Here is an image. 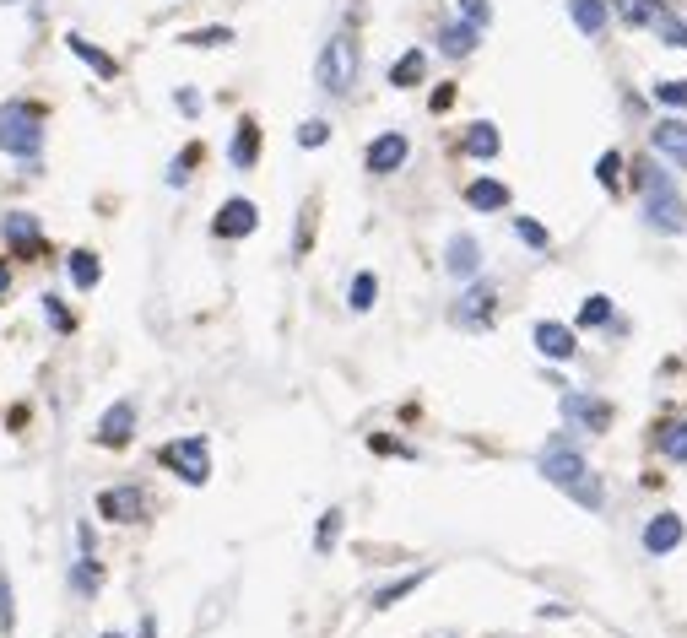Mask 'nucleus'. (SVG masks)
<instances>
[{
	"instance_id": "obj_23",
	"label": "nucleus",
	"mask_w": 687,
	"mask_h": 638,
	"mask_svg": "<svg viewBox=\"0 0 687 638\" xmlns=\"http://www.w3.org/2000/svg\"><path fill=\"white\" fill-rule=\"evenodd\" d=\"M428 574H433V568H417V574H395V579H385L374 595H368V606H374V611H390V606H401L406 595H417L422 584H428Z\"/></svg>"
},
{
	"instance_id": "obj_37",
	"label": "nucleus",
	"mask_w": 687,
	"mask_h": 638,
	"mask_svg": "<svg viewBox=\"0 0 687 638\" xmlns=\"http://www.w3.org/2000/svg\"><path fill=\"white\" fill-rule=\"evenodd\" d=\"M650 33H655V38H660V44H666V49H687V22L677 17V11H666V17H660Z\"/></svg>"
},
{
	"instance_id": "obj_18",
	"label": "nucleus",
	"mask_w": 687,
	"mask_h": 638,
	"mask_svg": "<svg viewBox=\"0 0 687 638\" xmlns=\"http://www.w3.org/2000/svg\"><path fill=\"white\" fill-rule=\"evenodd\" d=\"M477 44H482V28H471V22H460V17L439 22V55L444 60H471Z\"/></svg>"
},
{
	"instance_id": "obj_7",
	"label": "nucleus",
	"mask_w": 687,
	"mask_h": 638,
	"mask_svg": "<svg viewBox=\"0 0 687 638\" xmlns=\"http://www.w3.org/2000/svg\"><path fill=\"white\" fill-rule=\"evenodd\" d=\"M563 422H568V433L601 438V433H612L617 406L606 401V395H596V390H563Z\"/></svg>"
},
{
	"instance_id": "obj_47",
	"label": "nucleus",
	"mask_w": 687,
	"mask_h": 638,
	"mask_svg": "<svg viewBox=\"0 0 687 638\" xmlns=\"http://www.w3.org/2000/svg\"><path fill=\"white\" fill-rule=\"evenodd\" d=\"M103 638H125V633H103Z\"/></svg>"
},
{
	"instance_id": "obj_22",
	"label": "nucleus",
	"mask_w": 687,
	"mask_h": 638,
	"mask_svg": "<svg viewBox=\"0 0 687 638\" xmlns=\"http://www.w3.org/2000/svg\"><path fill=\"white\" fill-rule=\"evenodd\" d=\"M422 82H428V49H401L395 55V65H390V87L395 92H417Z\"/></svg>"
},
{
	"instance_id": "obj_34",
	"label": "nucleus",
	"mask_w": 687,
	"mask_h": 638,
	"mask_svg": "<svg viewBox=\"0 0 687 638\" xmlns=\"http://www.w3.org/2000/svg\"><path fill=\"white\" fill-rule=\"evenodd\" d=\"M179 44H184V49H222V44H233V28H228V22H211V28H190V33H179Z\"/></svg>"
},
{
	"instance_id": "obj_3",
	"label": "nucleus",
	"mask_w": 687,
	"mask_h": 638,
	"mask_svg": "<svg viewBox=\"0 0 687 638\" xmlns=\"http://www.w3.org/2000/svg\"><path fill=\"white\" fill-rule=\"evenodd\" d=\"M358 71H363L358 38H352L347 28L330 33L325 49H320V60H314V87H320L325 98H352V92H358Z\"/></svg>"
},
{
	"instance_id": "obj_27",
	"label": "nucleus",
	"mask_w": 687,
	"mask_h": 638,
	"mask_svg": "<svg viewBox=\"0 0 687 638\" xmlns=\"http://www.w3.org/2000/svg\"><path fill=\"white\" fill-rule=\"evenodd\" d=\"M655 449H660V460H666V465H687V417H671V422H660V433H655Z\"/></svg>"
},
{
	"instance_id": "obj_1",
	"label": "nucleus",
	"mask_w": 687,
	"mask_h": 638,
	"mask_svg": "<svg viewBox=\"0 0 687 638\" xmlns=\"http://www.w3.org/2000/svg\"><path fill=\"white\" fill-rule=\"evenodd\" d=\"M536 471L547 476V482L558 487L563 498H574L579 509H590V514H606V482H601L596 471H590L585 449H579L568 433L547 438V449H541V455H536Z\"/></svg>"
},
{
	"instance_id": "obj_8",
	"label": "nucleus",
	"mask_w": 687,
	"mask_h": 638,
	"mask_svg": "<svg viewBox=\"0 0 687 638\" xmlns=\"http://www.w3.org/2000/svg\"><path fill=\"white\" fill-rule=\"evenodd\" d=\"M147 514H152V498L141 482H114L98 493V520H109V525H141Z\"/></svg>"
},
{
	"instance_id": "obj_29",
	"label": "nucleus",
	"mask_w": 687,
	"mask_h": 638,
	"mask_svg": "<svg viewBox=\"0 0 687 638\" xmlns=\"http://www.w3.org/2000/svg\"><path fill=\"white\" fill-rule=\"evenodd\" d=\"M341 530H347V514L341 509H325L320 520H314V557H330L341 547Z\"/></svg>"
},
{
	"instance_id": "obj_2",
	"label": "nucleus",
	"mask_w": 687,
	"mask_h": 638,
	"mask_svg": "<svg viewBox=\"0 0 687 638\" xmlns=\"http://www.w3.org/2000/svg\"><path fill=\"white\" fill-rule=\"evenodd\" d=\"M0 152L17 157V163H38V152H44V103L33 98L0 103Z\"/></svg>"
},
{
	"instance_id": "obj_17",
	"label": "nucleus",
	"mask_w": 687,
	"mask_h": 638,
	"mask_svg": "<svg viewBox=\"0 0 687 638\" xmlns=\"http://www.w3.org/2000/svg\"><path fill=\"white\" fill-rule=\"evenodd\" d=\"M498 152H504V130H498L493 119H477V125L460 130V157H471V163H493Z\"/></svg>"
},
{
	"instance_id": "obj_31",
	"label": "nucleus",
	"mask_w": 687,
	"mask_h": 638,
	"mask_svg": "<svg viewBox=\"0 0 687 638\" xmlns=\"http://www.w3.org/2000/svg\"><path fill=\"white\" fill-rule=\"evenodd\" d=\"M38 309H44V325L55 330V336H76V314H71V303H65L60 292H44Z\"/></svg>"
},
{
	"instance_id": "obj_30",
	"label": "nucleus",
	"mask_w": 687,
	"mask_h": 638,
	"mask_svg": "<svg viewBox=\"0 0 687 638\" xmlns=\"http://www.w3.org/2000/svg\"><path fill=\"white\" fill-rule=\"evenodd\" d=\"M201 163H206V146L190 141V146H184V152L174 157V163H168V190H184V184L195 179V168H201Z\"/></svg>"
},
{
	"instance_id": "obj_20",
	"label": "nucleus",
	"mask_w": 687,
	"mask_h": 638,
	"mask_svg": "<svg viewBox=\"0 0 687 638\" xmlns=\"http://www.w3.org/2000/svg\"><path fill=\"white\" fill-rule=\"evenodd\" d=\"M568 17L596 44V38H606V28H612V0H568Z\"/></svg>"
},
{
	"instance_id": "obj_42",
	"label": "nucleus",
	"mask_w": 687,
	"mask_h": 638,
	"mask_svg": "<svg viewBox=\"0 0 687 638\" xmlns=\"http://www.w3.org/2000/svg\"><path fill=\"white\" fill-rule=\"evenodd\" d=\"M174 109H179L184 119H201L206 103H201V92H195V87H179V92H174Z\"/></svg>"
},
{
	"instance_id": "obj_45",
	"label": "nucleus",
	"mask_w": 687,
	"mask_h": 638,
	"mask_svg": "<svg viewBox=\"0 0 687 638\" xmlns=\"http://www.w3.org/2000/svg\"><path fill=\"white\" fill-rule=\"evenodd\" d=\"M11 282H17V276H11V265H6V255H0V298H6V292H11Z\"/></svg>"
},
{
	"instance_id": "obj_35",
	"label": "nucleus",
	"mask_w": 687,
	"mask_h": 638,
	"mask_svg": "<svg viewBox=\"0 0 687 638\" xmlns=\"http://www.w3.org/2000/svg\"><path fill=\"white\" fill-rule=\"evenodd\" d=\"M650 98L666 114H687V82H677V76H660V82L650 87Z\"/></svg>"
},
{
	"instance_id": "obj_21",
	"label": "nucleus",
	"mask_w": 687,
	"mask_h": 638,
	"mask_svg": "<svg viewBox=\"0 0 687 638\" xmlns=\"http://www.w3.org/2000/svg\"><path fill=\"white\" fill-rule=\"evenodd\" d=\"M666 11H671V0H612V17L623 22V28H633V33L655 28Z\"/></svg>"
},
{
	"instance_id": "obj_5",
	"label": "nucleus",
	"mask_w": 687,
	"mask_h": 638,
	"mask_svg": "<svg viewBox=\"0 0 687 638\" xmlns=\"http://www.w3.org/2000/svg\"><path fill=\"white\" fill-rule=\"evenodd\" d=\"M0 244H6V260H44L49 255V233L33 211H0Z\"/></svg>"
},
{
	"instance_id": "obj_12",
	"label": "nucleus",
	"mask_w": 687,
	"mask_h": 638,
	"mask_svg": "<svg viewBox=\"0 0 687 638\" xmlns=\"http://www.w3.org/2000/svg\"><path fill=\"white\" fill-rule=\"evenodd\" d=\"M260 228V206L249 201V195H228V201L217 206V217H211V238H222V244H239Z\"/></svg>"
},
{
	"instance_id": "obj_46",
	"label": "nucleus",
	"mask_w": 687,
	"mask_h": 638,
	"mask_svg": "<svg viewBox=\"0 0 687 638\" xmlns=\"http://www.w3.org/2000/svg\"><path fill=\"white\" fill-rule=\"evenodd\" d=\"M136 638H157V617H152V611L141 617V633H136Z\"/></svg>"
},
{
	"instance_id": "obj_28",
	"label": "nucleus",
	"mask_w": 687,
	"mask_h": 638,
	"mask_svg": "<svg viewBox=\"0 0 687 638\" xmlns=\"http://www.w3.org/2000/svg\"><path fill=\"white\" fill-rule=\"evenodd\" d=\"M606 325H617V303L606 292H590L574 314V330H606Z\"/></svg>"
},
{
	"instance_id": "obj_10",
	"label": "nucleus",
	"mask_w": 687,
	"mask_h": 638,
	"mask_svg": "<svg viewBox=\"0 0 687 638\" xmlns=\"http://www.w3.org/2000/svg\"><path fill=\"white\" fill-rule=\"evenodd\" d=\"M136 422H141V406L120 395L114 406H103L98 428H92V444L98 449H130V438H136Z\"/></svg>"
},
{
	"instance_id": "obj_33",
	"label": "nucleus",
	"mask_w": 687,
	"mask_h": 638,
	"mask_svg": "<svg viewBox=\"0 0 687 638\" xmlns=\"http://www.w3.org/2000/svg\"><path fill=\"white\" fill-rule=\"evenodd\" d=\"M509 228H514V238H520L531 255H552V233L541 228L536 217H509Z\"/></svg>"
},
{
	"instance_id": "obj_15",
	"label": "nucleus",
	"mask_w": 687,
	"mask_h": 638,
	"mask_svg": "<svg viewBox=\"0 0 687 638\" xmlns=\"http://www.w3.org/2000/svg\"><path fill=\"white\" fill-rule=\"evenodd\" d=\"M444 276H449V282H477V276H482V244H477V233H449L444 238Z\"/></svg>"
},
{
	"instance_id": "obj_13",
	"label": "nucleus",
	"mask_w": 687,
	"mask_h": 638,
	"mask_svg": "<svg viewBox=\"0 0 687 638\" xmlns=\"http://www.w3.org/2000/svg\"><path fill=\"white\" fill-rule=\"evenodd\" d=\"M650 152L666 168L687 174V114H660L655 119V125H650Z\"/></svg>"
},
{
	"instance_id": "obj_4",
	"label": "nucleus",
	"mask_w": 687,
	"mask_h": 638,
	"mask_svg": "<svg viewBox=\"0 0 687 638\" xmlns=\"http://www.w3.org/2000/svg\"><path fill=\"white\" fill-rule=\"evenodd\" d=\"M157 465L168 476H179L184 487H206L211 482V438L206 433H179L157 449Z\"/></svg>"
},
{
	"instance_id": "obj_39",
	"label": "nucleus",
	"mask_w": 687,
	"mask_h": 638,
	"mask_svg": "<svg viewBox=\"0 0 687 638\" xmlns=\"http://www.w3.org/2000/svg\"><path fill=\"white\" fill-rule=\"evenodd\" d=\"M314 217H320V201H303L298 233H293V255H309V244H314Z\"/></svg>"
},
{
	"instance_id": "obj_44",
	"label": "nucleus",
	"mask_w": 687,
	"mask_h": 638,
	"mask_svg": "<svg viewBox=\"0 0 687 638\" xmlns=\"http://www.w3.org/2000/svg\"><path fill=\"white\" fill-rule=\"evenodd\" d=\"M428 103H433V114H444V109H449V103H455V87H449V82H444V87H439V92H433V98H428Z\"/></svg>"
},
{
	"instance_id": "obj_25",
	"label": "nucleus",
	"mask_w": 687,
	"mask_h": 638,
	"mask_svg": "<svg viewBox=\"0 0 687 638\" xmlns=\"http://www.w3.org/2000/svg\"><path fill=\"white\" fill-rule=\"evenodd\" d=\"M98 590H103V563H98V552H76V563H71V595H76V601H92Z\"/></svg>"
},
{
	"instance_id": "obj_36",
	"label": "nucleus",
	"mask_w": 687,
	"mask_h": 638,
	"mask_svg": "<svg viewBox=\"0 0 687 638\" xmlns=\"http://www.w3.org/2000/svg\"><path fill=\"white\" fill-rule=\"evenodd\" d=\"M623 174H628V157L623 152H601V163H596V184L601 190H623Z\"/></svg>"
},
{
	"instance_id": "obj_19",
	"label": "nucleus",
	"mask_w": 687,
	"mask_h": 638,
	"mask_svg": "<svg viewBox=\"0 0 687 638\" xmlns=\"http://www.w3.org/2000/svg\"><path fill=\"white\" fill-rule=\"evenodd\" d=\"M65 49H71V55L82 60L92 76H103V82H120V60H114L109 49H98L87 33H65Z\"/></svg>"
},
{
	"instance_id": "obj_43",
	"label": "nucleus",
	"mask_w": 687,
	"mask_h": 638,
	"mask_svg": "<svg viewBox=\"0 0 687 638\" xmlns=\"http://www.w3.org/2000/svg\"><path fill=\"white\" fill-rule=\"evenodd\" d=\"M76 552H98V530L87 520H76Z\"/></svg>"
},
{
	"instance_id": "obj_40",
	"label": "nucleus",
	"mask_w": 687,
	"mask_h": 638,
	"mask_svg": "<svg viewBox=\"0 0 687 638\" xmlns=\"http://www.w3.org/2000/svg\"><path fill=\"white\" fill-rule=\"evenodd\" d=\"M325 141H330V119H303V125H298V146H303V152H320Z\"/></svg>"
},
{
	"instance_id": "obj_26",
	"label": "nucleus",
	"mask_w": 687,
	"mask_h": 638,
	"mask_svg": "<svg viewBox=\"0 0 687 638\" xmlns=\"http://www.w3.org/2000/svg\"><path fill=\"white\" fill-rule=\"evenodd\" d=\"M65 276H71L76 292H92L103 282V260L92 255V249H71V255H65Z\"/></svg>"
},
{
	"instance_id": "obj_38",
	"label": "nucleus",
	"mask_w": 687,
	"mask_h": 638,
	"mask_svg": "<svg viewBox=\"0 0 687 638\" xmlns=\"http://www.w3.org/2000/svg\"><path fill=\"white\" fill-rule=\"evenodd\" d=\"M0 633H17V590H11V574L0 568Z\"/></svg>"
},
{
	"instance_id": "obj_32",
	"label": "nucleus",
	"mask_w": 687,
	"mask_h": 638,
	"mask_svg": "<svg viewBox=\"0 0 687 638\" xmlns=\"http://www.w3.org/2000/svg\"><path fill=\"white\" fill-rule=\"evenodd\" d=\"M374 303H379V276H374V271H358V276L347 282V309H352V314H368Z\"/></svg>"
},
{
	"instance_id": "obj_6",
	"label": "nucleus",
	"mask_w": 687,
	"mask_h": 638,
	"mask_svg": "<svg viewBox=\"0 0 687 638\" xmlns=\"http://www.w3.org/2000/svg\"><path fill=\"white\" fill-rule=\"evenodd\" d=\"M498 298H504V287H498L493 276H477V282H460L449 319H455L460 330H487V325L498 319Z\"/></svg>"
},
{
	"instance_id": "obj_41",
	"label": "nucleus",
	"mask_w": 687,
	"mask_h": 638,
	"mask_svg": "<svg viewBox=\"0 0 687 638\" xmlns=\"http://www.w3.org/2000/svg\"><path fill=\"white\" fill-rule=\"evenodd\" d=\"M455 17L471 22V28H487V22H493V6H487V0H455Z\"/></svg>"
},
{
	"instance_id": "obj_11",
	"label": "nucleus",
	"mask_w": 687,
	"mask_h": 638,
	"mask_svg": "<svg viewBox=\"0 0 687 638\" xmlns=\"http://www.w3.org/2000/svg\"><path fill=\"white\" fill-rule=\"evenodd\" d=\"M687 541V520L677 509H660V514H650L644 520V530H639V552L644 557H671Z\"/></svg>"
},
{
	"instance_id": "obj_14",
	"label": "nucleus",
	"mask_w": 687,
	"mask_h": 638,
	"mask_svg": "<svg viewBox=\"0 0 687 638\" xmlns=\"http://www.w3.org/2000/svg\"><path fill=\"white\" fill-rule=\"evenodd\" d=\"M531 347H536L541 363H574V357H579V330L574 325H558V319H536Z\"/></svg>"
},
{
	"instance_id": "obj_9",
	"label": "nucleus",
	"mask_w": 687,
	"mask_h": 638,
	"mask_svg": "<svg viewBox=\"0 0 687 638\" xmlns=\"http://www.w3.org/2000/svg\"><path fill=\"white\" fill-rule=\"evenodd\" d=\"M406 163H412V136H406V130H379V136L363 146V168L374 179H395Z\"/></svg>"
},
{
	"instance_id": "obj_24",
	"label": "nucleus",
	"mask_w": 687,
	"mask_h": 638,
	"mask_svg": "<svg viewBox=\"0 0 687 638\" xmlns=\"http://www.w3.org/2000/svg\"><path fill=\"white\" fill-rule=\"evenodd\" d=\"M228 163L239 168V174H249V168L260 163V125H255V119H239V125H233V141H228Z\"/></svg>"
},
{
	"instance_id": "obj_16",
	"label": "nucleus",
	"mask_w": 687,
	"mask_h": 638,
	"mask_svg": "<svg viewBox=\"0 0 687 638\" xmlns=\"http://www.w3.org/2000/svg\"><path fill=\"white\" fill-rule=\"evenodd\" d=\"M460 201L477 211V217H498V211H509V184L493 179V174H482V179H471L466 190H460Z\"/></svg>"
}]
</instances>
